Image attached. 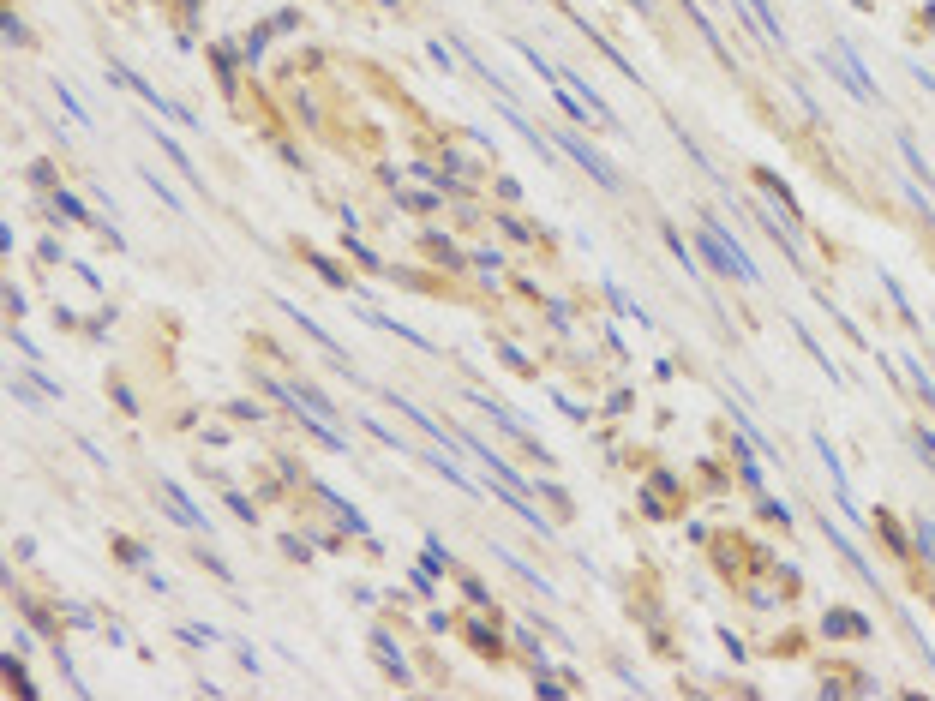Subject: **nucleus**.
<instances>
[{
  "mask_svg": "<svg viewBox=\"0 0 935 701\" xmlns=\"http://www.w3.org/2000/svg\"><path fill=\"white\" fill-rule=\"evenodd\" d=\"M306 258H312V270H318L330 288H348V276H342V264H336V258H324V252H306Z\"/></svg>",
  "mask_w": 935,
  "mask_h": 701,
  "instance_id": "9",
  "label": "nucleus"
},
{
  "mask_svg": "<svg viewBox=\"0 0 935 701\" xmlns=\"http://www.w3.org/2000/svg\"><path fill=\"white\" fill-rule=\"evenodd\" d=\"M228 510H234V516H240V522H258V504H246V498H240V492H228Z\"/></svg>",
  "mask_w": 935,
  "mask_h": 701,
  "instance_id": "12",
  "label": "nucleus"
},
{
  "mask_svg": "<svg viewBox=\"0 0 935 701\" xmlns=\"http://www.w3.org/2000/svg\"><path fill=\"white\" fill-rule=\"evenodd\" d=\"M282 552H288V558H300V564H306V540H300V534H282Z\"/></svg>",
  "mask_w": 935,
  "mask_h": 701,
  "instance_id": "13",
  "label": "nucleus"
},
{
  "mask_svg": "<svg viewBox=\"0 0 935 701\" xmlns=\"http://www.w3.org/2000/svg\"><path fill=\"white\" fill-rule=\"evenodd\" d=\"M696 234H702V246H708V258H714V270H720V276H732V282H744V288H756V282H762V270L750 264V252H744V246H738L720 222H702Z\"/></svg>",
  "mask_w": 935,
  "mask_h": 701,
  "instance_id": "1",
  "label": "nucleus"
},
{
  "mask_svg": "<svg viewBox=\"0 0 935 701\" xmlns=\"http://www.w3.org/2000/svg\"><path fill=\"white\" fill-rule=\"evenodd\" d=\"M54 96H60V108H66V114H72L78 126H90V114H84V102H78V96H72L66 84H54Z\"/></svg>",
  "mask_w": 935,
  "mask_h": 701,
  "instance_id": "10",
  "label": "nucleus"
},
{
  "mask_svg": "<svg viewBox=\"0 0 935 701\" xmlns=\"http://www.w3.org/2000/svg\"><path fill=\"white\" fill-rule=\"evenodd\" d=\"M228 414H234L240 426H258V420H264V408H258V402H228Z\"/></svg>",
  "mask_w": 935,
  "mask_h": 701,
  "instance_id": "11",
  "label": "nucleus"
},
{
  "mask_svg": "<svg viewBox=\"0 0 935 701\" xmlns=\"http://www.w3.org/2000/svg\"><path fill=\"white\" fill-rule=\"evenodd\" d=\"M360 324H372V330H384V336H402V342H414V348H426V354H432V342H426L414 324H396L390 312H360Z\"/></svg>",
  "mask_w": 935,
  "mask_h": 701,
  "instance_id": "5",
  "label": "nucleus"
},
{
  "mask_svg": "<svg viewBox=\"0 0 935 701\" xmlns=\"http://www.w3.org/2000/svg\"><path fill=\"white\" fill-rule=\"evenodd\" d=\"M918 450H924V456L935 462V432H918Z\"/></svg>",
  "mask_w": 935,
  "mask_h": 701,
  "instance_id": "14",
  "label": "nucleus"
},
{
  "mask_svg": "<svg viewBox=\"0 0 935 701\" xmlns=\"http://www.w3.org/2000/svg\"><path fill=\"white\" fill-rule=\"evenodd\" d=\"M372 654H378V666H384L390 678H408V660H402V648L390 642V630H372Z\"/></svg>",
  "mask_w": 935,
  "mask_h": 701,
  "instance_id": "6",
  "label": "nucleus"
},
{
  "mask_svg": "<svg viewBox=\"0 0 935 701\" xmlns=\"http://www.w3.org/2000/svg\"><path fill=\"white\" fill-rule=\"evenodd\" d=\"M138 180H144V186H150V192H156V198H162V204H168V210H186V198H180V192H174V186H168V180H162V174H156V168H144V174H138Z\"/></svg>",
  "mask_w": 935,
  "mask_h": 701,
  "instance_id": "8",
  "label": "nucleus"
},
{
  "mask_svg": "<svg viewBox=\"0 0 935 701\" xmlns=\"http://www.w3.org/2000/svg\"><path fill=\"white\" fill-rule=\"evenodd\" d=\"M150 138H156V144H162V150H168V162H174V168H180V174H186V180H192V186H204V180H198V168H192V156H186V150H180V144H174V132H162V126H156V120H150Z\"/></svg>",
  "mask_w": 935,
  "mask_h": 701,
  "instance_id": "7",
  "label": "nucleus"
},
{
  "mask_svg": "<svg viewBox=\"0 0 935 701\" xmlns=\"http://www.w3.org/2000/svg\"><path fill=\"white\" fill-rule=\"evenodd\" d=\"M552 144H558V150H564L576 168H588V180H600L606 192H618V186H624V180H618V168H612V162H606V156H600V150H594L582 132H552Z\"/></svg>",
  "mask_w": 935,
  "mask_h": 701,
  "instance_id": "3",
  "label": "nucleus"
},
{
  "mask_svg": "<svg viewBox=\"0 0 935 701\" xmlns=\"http://www.w3.org/2000/svg\"><path fill=\"white\" fill-rule=\"evenodd\" d=\"M276 312H282L288 324H300V336H306V342H312V348H318V354H324V360H330L336 372H342V378H354V384H360V372H354V360H348V348H342V342H336V336H330V330H324V324L312 318V312H300L294 300H276Z\"/></svg>",
  "mask_w": 935,
  "mask_h": 701,
  "instance_id": "2",
  "label": "nucleus"
},
{
  "mask_svg": "<svg viewBox=\"0 0 935 701\" xmlns=\"http://www.w3.org/2000/svg\"><path fill=\"white\" fill-rule=\"evenodd\" d=\"M156 492L168 498V510H174V522H180V528H204V534H210V516H204V510H198V504H192L174 480H156Z\"/></svg>",
  "mask_w": 935,
  "mask_h": 701,
  "instance_id": "4",
  "label": "nucleus"
}]
</instances>
